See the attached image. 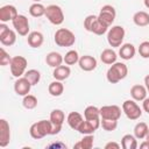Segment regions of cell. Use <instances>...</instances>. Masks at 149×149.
Masks as SVG:
<instances>
[{
  "label": "cell",
  "instance_id": "obj_1",
  "mask_svg": "<svg viewBox=\"0 0 149 149\" xmlns=\"http://www.w3.org/2000/svg\"><path fill=\"white\" fill-rule=\"evenodd\" d=\"M128 74V68L125 63L121 62H115L109 66L106 73V78L111 84H116L120 80L125 79Z\"/></svg>",
  "mask_w": 149,
  "mask_h": 149
},
{
  "label": "cell",
  "instance_id": "obj_2",
  "mask_svg": "<svg viewBox=\"0 0 149 149\" xmlns=\"http://www.w3.org/2000/svg\"><path fill=\"white\" fill-rule=\"evenodd\" d=\"M51 129H52V123L50 120H40L30 126L29 134L33 139L40 140L45 137L47 135H51Z\"/></svg>",
  "mask_w": 149,
  "mask_h": 149
},
{
  "label": "cell",
  "instance_id": "obj_3",
  "mask_svg": "<svg viewBox=\"0 0 149 149\" xmlns=\"http://www.w3.org/2000/svg\"><path fill=\"white\" fill-rule=\"evenodd\" d=\"M54 41L58 47H72L76 42V36L70 29L59 28L55 33Z\"/></svg>",
  "mask_w": 149,
  "mask_h": 149
},
{
  "label": "cell",
  "instance_id": "obj_4",
  "mask_svg": "<svg viewBox=\"0 0 149 149\" xmlns=\"http://www.w3.org/2000/svg\"><path fill=\"white\" fill-rule=\"evenodd\" d=\"M126 31L122 26H113L107 31V42L112 48H118L122 44Z\"/></svg>",
  "mask_w": 149,
  "mask_h": 149
},
{
  "label": "cell",
  "instance_id": "obj_5",
  "mask_svg": "<svg viewBox=\"0 0 149 149\" xmlns=\"http://www.w3.org/2000/svg\"><path fill=\"white\" fill-rule=\"evenodd\" d=\"M45 16H47L48 21L55 26H59L64 22L63 9L57 5H49L45 8Z\"/></svg>",
  "mask_w": 149,
  "mask_h": 149
},
{
  "label": "cell",
  "instance_id": "obj_6",
  "mask_svg": "<svg viewBox=\"0 0 149 149\" xmlns=\"http://www.w3.org/2000/svg\"><path fill=\"white\" fill-rule=\"evenodd\" d=\"M27 65L28 62L23 56H14L12 57L9 68H10V72L15 78H20L24 74L26 70H27Z\"/></svg>",
  "mask_w": 149,
  "mask_h": 149
},
{
  "label": "cell",
  "instance_id": "obj_7",
  "mask_svg": "<svg viewBox=\"0 0 149 149\" xmlns=\"http://www.w3.org/2000/svg\"><path fill=\"white\" fill-rule=\"evenodd\" d=\"M122 112L126 114V116L129 120H137L142 115V109L140 106L135 102V100H126L122 104Z\"/></svg>",
  "mask_w": 149,
  "mask_h": 149
},
{
  "label": "cell",
  "instance_id": "obj_8",
  "mask_svg": "<svg viewBox=\"0 0 149 149\" xmlns=\"http://www.w3.org/2000/svg\"><path fill=\"white\" fill-rule=\"evenodd\" d=\"M12 23H13V27H14L15 31L20 36H28V34H29V21H28L26 15L19 14L12 21Z\"/></svg>",
  "mask_w": 149,
  "mask_h": 149
},
{
  "label": "cell",
  "instance_id": "obj_9",
  "mask_svg": "<svg viewBox=\"0 0 149 149\" xmlns=\"http://www.w3.org/2000/svg\"><path fill=\"white\" fill-rule=\"evenodd\" d=\"M121 116V108L116 105H106L100 107V119L119 120Z\"/></svg>",
  "mask_w": 149,
  "mask_h": 149
},
{
  "label": "cell",
  "instance_id": "obj_10",
  "mask_svg": "<svg viewBox=\"0 0 149 149\" xmlns=\"http://www.w3.org/2000/svg\"><path fill=\"white\" fill-rule=\"evenodd\" d=\"M31 86H33L31 83H30L24 76H22V77L17 78V79L15 80V83H14V91H15V93H16L17 95L24 97V95L29 94Z\"/></svg>",
  "mask_w": 149,
  "mask_h": 149
},
{
  "label": "cell",
  "instance_id": "obj_11",
  "mask_svg": "<svg viewBox=\"0 0 149 149\" xmlns=\"http://www.w3.org/2000/svg\"><path fill=\"white\" fill-rule=\"evenodd\" d=\"M99 19L102 20L107 26H111L114 20H115V16H116V12H115V8L112 6V5H105L101 7L100 9V13H99Z\"/></svg>",
  "mask_w": 149,
  "mask_h": 149
},
{
  "label": "cell",
  "instance_id": "obj_12",
  "mask_svg": "<svg viewBox=\"0 0 149 149\" xmlns=\"http://www.w3.org/2000/svg\"><path fill=\"white\" fill-rule=\"evenodd\" d=\"M100 120L101 119H97V120H84L81 122V125L79 126L78 130L80 134L83 135H90V134H93L99 127H100Z\"/></svg>",
  "mask_w": 149,
  "mask_h": 149
},
{
  "label": "cell",
  "instance_id": "obj_13",
  "mask_svg": "<svg viewBox=\"0 0 149 149\" xmlns=\"http://www.w3.org/2000/svg\"><path fill=\"white\" fill-rule=\"evenodd\" d=\"M17 9L13 5H5L0 8V21L1 22H8L13 21L17 16Z\"/></svg>",
  "mask_w": 149,
  "mask_h": 149
},
{
  "label": "cell",
  "instance_id": "obj_14",
  "mask_svg": "<svg viewBox=\"0 0 149 149\" xmlns=\"http://www.w3.org/2000/svg\"><path fill=\"white\" fill-rule=\"evenodd\" d=\"M10 141V127L9 123L5 120H0V147L5 148L9 144Z\"/></svg>",
  "mask_w": 149,
  "mask_h": 149
},
{
  "label": "cell",
  "instance_id": "obj_15",
  "mask_svg": "<svg viewBox=\"0 0 149 149\" xmlns=\"http://www.w3.org/2000/svg\"><path fill=\"white\" fill-rule=\"evenodd\" d=\"M78 64H79V68L83 70V71H86V72H90V71H93L98 63H97V59L93 57V56H90V55H84L79 58L78 61Z\"/></svg>",
  "mask_w": 149,
  "mask_h": 149
},
{
  "label": "cell",
  "instance_id": "obj_16",
  "mask_svg": "<svg viewBox=\"0 0 149 149\" xmlns=\"http://www.w3.org/2000/svg\"><path fill=\"white\" fill-rule=\"evenodd\" d=\"M135 47L132 44V43H125V44H121L120 45V49H119V56L125 59V61H129L132 59L134 56H135Z\"/></svg>",
  "mask_w": 149,
  "mask_h": 149
},
{
  "label": "cell",
  "instance_id": "obj_17",
  "mask_svg": "<svg viewBox=\"0 0 149 149\" xmlns=\"http://www.w3.org/2000/svg\"><path fill=\"white\" fill-rule=\"evenodd\" d=\"M44 42V36L40 31H31L28 34L27 43L31 48H40Z\"/></svg>",
  "mask_w": 149,
  "mask_h": 149
},
{
  "label": "cell",
  "instance_id": "obj_18",
  "mask_svg": "<svg viewBox=\"0 0 149 149\" xmlns=\"http://www.w3.org/2000/svg\"><path fill=\"white\" fill-rule=\"evenodd\" d=\"M83 121H84V118L78 112H71V113H69V115L66 118V122H68L69 127L73 130H78V128Z\"/></svg>",
  "mask_w": 149,
  "mask_h": 149
},
{
  "label": "cell",
  "instance_id": "obj_19",
  "mask_svg": "<svg viewBox=\"0 0 149 149\" xmlns=\"http://www.w3.org/2000/svg\"><path fill=\"white\" fill-rule=\"evenodd\" d=\"M147 88L143 85H134L130 88V95L135 101H143L147 98Z\"/></svg>",
  "mask_w": 149,
  "mask_h": 149
},
{
  "label": "cell",
  "instance_id": "obj_20",
  "mask_svg": "<svg viewBox=\"0 0 149 149\" xmlns=\"http://www.w3.org/2000/svg\"><path fill=\"white\" fill-rule=\"evenodd\" d=\"M64 62V58L63 56L59 54V52H56V51H51L49 52L47 56H45V63L50 66V68H57L59 65H62V63Z\"/></svg>",
  "mask_w": 149,
  "mask_h": 149
},
{
  "label": "cell",
  "instance_id": "obj_21",
  "mask_svg": "<svg viewBox=\"0 0 149 149\" xmlns=\"http://www.w3.org/2000/svg\"><path fill=\"white\" fill-rule=\"evenodd\" d=\"M70 73H71V70L68 65H59L57 68L54 69V72H52V76L56 80H65L70 77Z\"/></svg>",
  "mask_w": 149,
  "mask_h": 149
},
{
  "label": "cell",
  "instance_id": "obj_22",
  "mask_svg": "<svg viewBox=\"0 0 149 149\" xmlns=\"http://www.w3.org/2000/svg\"><path fill=\"white\" fill-rule=\"evenodd\" d=\"M116 52L113 50V49H105L102 50V52L100 54V59L104 64H107V65H112L116 62Z\"/></svg>",
  "mask_w": 149,
  "mask_h": 149
},
{
  "label": "cell",
  "instance_id": "obj_23",
  "mask_svg": "<svg viewBox=\"0 0 149 149\" xmlns=\"http://www.w3.org/2000/svg\"><path fill=\"white\" fill-rule=\"evenodd\" d=\"M133 22L137 26V27H146L149 24V14L144 10H140L136 12L133 15Z\"/></svg>",
  "mask_w": 149,
  "mask_h": 149
},
{
  "label": "cell",
  "instance_id": "obj_24",
  "mask_svg": "<svg viewBox=\"0 0 149 149\" xmlns=\"http://www.w3.org/2000/svg\"><path fill=\"white\" fill-rule=\"evenodd\" d=\"M137 139L135 135L132 134H126L121 139V147L123 149H136L137 148Z\"/></svg>",
  "mask_w": 149,
  "mask_h": 149
},
{
  "label": "cell",
  "instance_id": "obj_25",
  "mask_svg": "<svg viewBox=\"0 0 149 149\" xmlns=\"http://www.w3.org/2000/svg\"><path fill=\"white\" fill-rule=\"evenodd\" d=\"M108 27H109V26H107V24H106L102 20H100L99 16H98V17L95 19L93 26H92L91 33H93V34H95V35H104L105 33H107Z\"/></svg>",
  "mask_w": 149,
  "mask_h": 149
},
{
  "label": "cell",
  "instance_id": "obj_26",
  "mask_svg": "<svg viewBox=\"0 0 149 149\" xmlns=\"http://www.w3.org/2000/svg\"><path fill=\"white\" fill-rule=\"evenodd\" d=\"M48 91L49 93L52 95V97H59L63 94L64 92V85L61 80H55V81H51L49 84V87H48Z\"/></svg>",
  "mask_w": 149,
  "mask_h": 149
},
{
  "label": "cell",
  "instance_id": "obj_27",
  "mask_svg": "<svg viewBox=\"0 0 149 149\" xmlns=\"http://www.w3.org/2000/svg\"><path fill=\"white\" fill-rule=\"evenodd\" d=\"M148 132H149V127H148V125L146 122H137L135 125V127H134V135L139 140L146 139Z\"/></svg>",
  "mask_w": 149,
  "mask_h": 149
},
{
  "label": "cell",
  "instance_id": "obj_28",
  "mask_svg": "<svg viewBox=\"0 0 149 149\" xmlns=\"http://www.w3.org/2000/svg\"><path fill=\"white\" fill-rule=\"evenodd\" d=\"M93 141H94L93 134L84 135V137L80 141H78L77 143H74L73 148H78V149H91L93 147Z\"/></svg>",
  "mask_w": 149,
  "mask_h": 149
},
{
  "label": "cell",
  "instance_id": "obj_29",
  "mask_svg": "<svg viewBox=\"0 0 149 149\" xmlns=\"http://www.w3.org/2000/svg\"><path fill=\"white\" fill-rule=\"evenodd\" d=\"M0 42L5 47H10L16 42V31L9 29L5 35L0 36Z\"/></svg>",
  "mask_w": 149,
  "mask_h": 149
},
{
  "label": "cell",
  "instance_id": "obj_30",
  "mask_svg": "<svg viewBox=\"0 0 149 149\" xmlns=\"http://www.w3.org/2000/svg\"><path fill=\"white\" fill-rule=\"evenodd\" d=\"M54 125L63 126L64 120H65V114L62 109H52L50 113V119H49Z\"/></svg>",
  "mask_w": 149,
  "mask_h": 149
},
{
  "label": "cell",
  "instance_id": "obj_31",
  "mask_svg": "<svg viewBox=\"0 0 149 149\" xmlns=\"http://www.w3.org/2000/svg\"><path fill=\"white\" fill-rule=\"evenodd\" d=\"M84 118L86 120H97L100 119V108L95 106H87L84 111Z\"/></svg>",
  "mask_w": 149,
  "mask_h": 149
},
{
  "label": "cell",
  "instance_id": "obj_32",
  "mask_svg": "<svg viewBox=\"0 0 149 149\" xmlns=\"http://www.w3.org/2000/svg\"><path fill=\"white\" fill-rule=\"evenodd\" d=\"M45 8L42 3L40 2H34L30 7H29V14L34 17H41L43 15H45Z\"/></svg>",
  "mask_w": 149,
  "mask_h": 149
},
{
  "label": "cell",
  "instance_id": "obj_33",
  "mask_svg": "<svg viewBox=\"0 0 149 149\" xmlns=\"http://www.w3.org/2000/svg\"><path fill=\"white\" fill-rule=\"evenodd\" d=\"M63 58H64V63L66 65H74L76 63H78L80 57H79L77 50H69Z\"/></svg>",
  "mask_w": 149,
  "mask_h": 149
},
{
  "label": "cell",
  "instance_id": "obj_34",
  "mask_svg": "<svg viewBox=\"0 0 149 149\" xmlns=\"http://www.w3.org/2000/svg\"><path fill=\"white\" fill-rule=\"evenodd\" d=\"M23 76L31 83V85L38 84V81H40V79H41V73H40V71H37V70H35V69H30V70L26 71Z\"/></svg>",
  "mask_w": 149,
  "mask_h": 149
},
{
  "label": "cell",
  "instance_id": "obj_35",
  "mask_svg": "<svg viewBox=\"0 0 149 149\" xmlns=\"http://www.w3.org/2000/svg\"><path fill=\"white\" fill-rule=\"evenodd\" d=\"M22 105L27 109H34L37 106V98L33 94H27V95L23 97Z\"/></svg>",
  "mask_w": 149,
  "mask_h": 149
},
{
  "label": "cell",
  "instance_id": "obj_36",
  "mask_svg": "<svg viewBox=\"0 0 149 149\" xmlns=\"http://www.w3.org/2000/svg\"><path fill=\"white\" fill-rule=\"evenodd\" d=\"M100 126L106 132H113L118 127V120H109V119H101Z\"/></svg>",
  "mask_w": 149,
  "mask_h": 149
},
{
  "label": "cell",
  "instance_id": "obj_37",
  "mask_svg": "<svg viewBox=\"0 0 149 149\" xmlns=\"http://www.w3.org/2000/svg\"><path fill=\"white\" fill-rule=\"evenodd\" d=\"M139 54L142 58H149V41H143L139 45Z\"/></svg>",
  "mask_w": 149,
  "mask_h": 149
},
{
  "label": "cell",
  "instance_id": "obj_38",
  "mask_svg": "<svg viewBox=\"0 0 149 149\" xmlns=\"http://www.w3.org/2000/svg\"><path fill=\"white\" fill-rule=\"evenodd\" d=\"M10 61H12V57L9 56V54L3 48H1L0 49V65L6 66V65L10 64Z\"/></svg>",
  "mask_w": 149,
  "mask_h": 149
},
{
  "label": "cell",
  "instance_id": "obj_39",
  "mask_svg": "<svg viewBox=\"0 0 149 149\" xmlns=\"http://www.w3.org/2000/svg\"><path fill=\"white\" fill-rule=\"evenodd\" d=\"M97 17H98L97 15H87V16L85 17V20H84V28H85L87 31H91L92 26H93V23H94V21H95Z\"/></svg>",
  "mask_w": 149,
  "mask_h": 149
},
{
  "label": "cell",
  "instance_id": "obj_40",
  "mask_svg": "<svg viewBox=\"0 0 149 149\" xmlns=\"http://www.w3.org/2000/svg\"><path fill=\"white\" fill-rule=\"evenodd\" d=\"M120 144L119 143H116V142H108V143H106L105 144V149H120Z\"/></svg>",
  "mask_w": 149,
  "mask_h": 149
},
{
  "label": "cell",
  "instance_id": "obj_41",
  "mask_svg": "<svg viewBox=\"0 0 149 149\" xmlns=\"http://www.w3.org/2000/svg\"><path fill=\"white\" fill-rule=\"evenodd\" d=\"M9 30V28H8V26L5 23V22H1L0 23V36H2V35H5L7 31Z\"/></svg>",
  "mask_w": 149,
  "mask_h": 149
},
{
  "label": "cell",
  "instance_id": "obj_42",
  "mask_svg": "<svg viewBox=\"0 0 149 149\" xmlns=\"http://www.w3.org/2000/svg\"><path fill=\"white\" fill-rule=\"evenodd\" d=\"M142 106H143V109H144V112H147V113L149 114V98H146V99L143 100V104H142Z\"/></svg>",
  "mask_w": 149,
  "mask_h": 149
},
{
  "label": "cell",
  "instance_id": "obj_43",
  "mask_svg": "<svg viewBox=\"0 0 149 149\" xmlns=\"http://www.w3.org/2000/svg\"><path fill=\"white\" fill-rule=\"evenodd\" d=\"M140 148L141 149H149V141H143L141 144H140Z\"/></svg>",
  "mask_w": 149,
  "mask_h": 149
},
{
  "label": "cell",
  "instance_id": "obj_44",
  "mask_svg": "<svg viewBox=\"0 0 149 149\" xmlns=\"http://www.w3.org/2000/svg\"><path fill=\"white\" fill-rule=\"evenodd\" d=\"M144 86H146V88H147V92L149 93V74H147V76L144 77Z\"/></svg>",
  "mask_w": 149,
  "mask_h": 149
},
{
  "label": "cell",
  "instance_id": "obj_45",
  "mask_svg": "<svg viewBox=\"0 0 149 149\" xmlns=\"http://www.w3.org/2000/svg\"><path fill=\"white\" fill-rule=\"evenodd\" d=\"M143 1H144V6L147 8H149V0H143Z\"/></svg>",
  "mask_w": 149,
  "mask_h": 149
},
{
  "label": "cell",
  "instance_id": "obj_46",
  "mask_svg": "<svg viewBox=\"0 0 149 149\" xmlns=\"http://www.w3.org/2000/svg\"><path fill=\"white\" fill-rule=\"evenodd\" d=\"M146 140L149 141V132H148V134H147V136H146Z\"/></svg>",
  "mask_w": 149,
  "mask_h": 149
},
{
  "label": "cell",
  "instance_id": "obj_47",
  "mask_svg": "<svg viewBox=\"0 0 149 149\" xmlns=\"http://www.w3.org/2000/svg\"><path fill=\"white\" fill-rule=\"evenodd\" d=\"M33 1H35V2H40L41 0H33Z\"/></svg>",
  "mask_w": 149,
  "mask_h": 149
}]
</instances>
